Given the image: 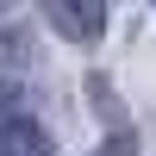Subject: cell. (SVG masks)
<instances>
[{
    "label": "cell",
    "mask_w": 156,
    "mask_h": 156,
    "mask_svg": "<svg viewBox=\"0 0 156 156\" xmlns=\"http://www.w3.org/2000/svg\"><path fill=\"white\" fill-rule=\"evenodd\" d=\"M50 25H56L62 37H100V25H106V6H69V0H56L50 6Z\"/></svg>",
    "instance_id": "6da1fadb"
},
{
    "label": "cell",
    "mask_w": 156,
    "mask_h": 156,
    "mask_svg": "<svg viewBox=\"0 0 156 156\" xmlns=\"http://www.w3.org/2000/svg\"><path fill=\"white\" fill-rule=\"evenodd\" d=\"M0 156H56V150H50L44 125H31V119H6V125H0Z\"/></svg>",
    "instance_id": "7a4b0ae2"
},
{
    "label": "cell",
    "mask_w": 156,
    "mask_h": 156,
    "mask_svg": "<svg viewBox=\"0 0 156 156\" xmlns=\"http://www.w3.org/2000/svg\"><path fill=\"white\" fill-rule=\"evenodd\" d=\"M100 156H137V137H131V131H119V137H112Z\"/></svg>",
    "instance_id": "3957f363"
},
{
    "label": "cell",
    "mask_w": 156,
    "mask_h": 156,
    "mask_svg": "<svg viewBox=\"0 0 156 156\" xmlns=\"http://www.w3.org/2000/svg\"><path fill=\"white\" fill-rule=\"evenodd\" d=\"M6 106H12V81L0 75V125H6Z\"/></svg>",
    "instance_id": "277c9868"
}]
</instances>
